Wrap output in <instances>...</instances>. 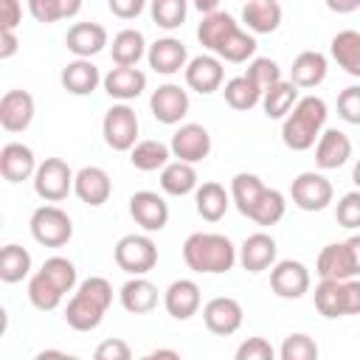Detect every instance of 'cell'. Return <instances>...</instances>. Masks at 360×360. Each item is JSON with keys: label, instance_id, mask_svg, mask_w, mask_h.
I'll list each match as a JSON object with an SVG mask.
<instances>
[{"label": "cell", "instance_id": "1", "mask_svg": "<svg viewBox=\"0 0 360 360\" xmlns=\"http://www.w3.org/2000/svg\"><path fill=\"white\" fill-rule=\"evenodd\" d=\"M197 39L208 53L231 65H242L256 56V34L242 28L228 11L202 14V22L197 25Z\"/></svg>", "mask_w": 360, "mask_h": 360}, {"label": "cell", "instance_id": "2", "mask_svg": "<svg viewBox=\"0 0 360 360\" xmlns=\"http://www.w3.org/2000/svg\"><path fill=\"white\" fill-rule=\"evenodd\" d=\"M239 253L233 242L225 233H211V231H197L188 233L183 242V262L188 270L202 273V276H219L228 273L236 264Z\"/></svg>", "mask_w": 360, "mask_h": 360}, {"label": "cell", "instance_id": "3", "mask_svg": "<svg viewBox=\"0 0 360 360\" xmlns=\"http://www.w3.org/2000/svg\"><path fill=\"white\" fill-rule=\"evenodd\" d=\"M110 304H112V284L104 276H90L70 295L65 307V321L76 332H93L101 326Z\"/></svg>", "mask_w": 360, "mask_h": 360}, {"label": "cell", "instance_id": "4", "mask_svg": "<svg viewBox=\"0 0 360 360\" xmlns=\"http://www.w3.org/2000/svg\"><path fill=\"white\" fill-rule=\"evenodd\" d=\"M326 115H329V107L323 98L318 96H304L295 101V107L284 115V124H281V141L287 149L292 152H307L318 143L321 132H323V124H326Z\"/></svg>", "mask_w": 360, "mask_h": 360}, {"label": "cell", "instance_id": "5", "mask_svg": "<svg viewBox=\"0 0 360 360\" xmlns=\"http://www.w3.org/2000/svg\"><path fill=\"white\" fill-rule=\"evenodd\" d=\"M315 307L323 318L360 315V278H321L315 287Z\"/></svg>", "mask_w": 360, "mask_h": 360}, {"label": "cell", "instance_id": "6", "mask_svg": "<svg viewBox=\"0 0 360 360\" xmlns=\"http://www.w3.org/2000/svg\"><path fill=\"white\" fill-rule=\"evenodd\" d=\"M115 264L129 276H146L158 264V245L146 233H127L115 242Z\"/></svg>", "mask_w": 360, "mask_h": 360}, {"label": "cell", "instance_id": "7", "mask_svg": "<svg viewBox=\"0 0 360 360\" xmlns=\"http://www.w3.org/2000/svg\"><path fill=\"white\" fill-rule=\"evenodd\" d=\"M138 115L127 101L112 104L101 118V135L112 152H129L138 143Z\"/></svg>", "mask_w": 360, "mask_h": 360}, {"label": "cell", "instance_id": "8", "mask_svg": "<svg viewBox=\"0 0 360 360\" xmlns=\"http://www.w3.org/2000/svg\"><path fill=\"white\" fill-rule=\"evenodd\" d=\"M28 225H31V236L45 248H62L73 236V219L68 217V211H62L53 202L34 208Z\"/></svg>", "mask_w": 360, "mask_h": 360}, {"label": "cell", "instance_id": "9", "mask_svg": "<svg viewBox=\"0 0 360 360\" xmlns=\"http://www.w3.org/2000/svg\"><path fill=\"white\" fill-rule=\"evenodd\" d=\"M76 174L62 158H45L34 172V191L45 202H62L73 191Z\"/></svg>", "mask_w": 360, "mask_h": 360}, {"label": "cell", "instance_id": "10", "mask_svg": "<svg viewBox=\"0 0 360 360\" xmlns=\"http://www.w3.org/2000/svg\"><path fill=\"white\" fill-rule=\"evenodd\" d=\"M290 197L301 211H323L332 202L335 188L321 172H301L290 186Z\"/></svg>", "mask_w": 360, "mask_h": 360}, {"label": "cell", "instance_id": "11", "mask_svg": "<svg viewBox=\"0 0 360 360\" xmlns=\"http://www.w3.org/2000/svg\"><path fill=\"white\" fill-rule=\"evenodd\" d=\"M309 284H312L309 270L298 259H284V262H276L270 267V290L278 298L295 301V298H301V295L309 292Z\"/></svg>", "mask_w": 360, "mask_h": 360}, {"label": "cell", "instance_id": "12", "mask_svg": "<svg viewBox=\"0 0 360 360\" xmlns=\"http://www.w3.org/2000/svg\"><path fill=\"white\" fill-rule=\"evenodd\" d=\"M188 107H191V98H188V90H183L180 84H160L152 96H149V110L155 115V121L166 124V127H174L180 124L186 115H188Z\"/></svg>", "mask_w": 360, "mask_h": 360}, {"label": "cell", "instance_id": "13", "mask_svg": "<svg viewBox=\"0 0 360 360\" xmlns=\"http://www.w3.org/2000/svg\"><path fill=\"white\" fill-rule=\"evenodd\" d=\"M186 84L200 93V96H211L222 87V79H225V68H222V59L214 56V53H200L194 59H188L186 70Z\"/></svg>", "mask_w": 360, "mask_h": 360}, {"label": "cell", "instance_id": "14", "mask_svg": "<svg viewBox=\"0 0 360 360\" xmlns=\"http://www.w3.org/2000/svg\"><path fill=\"white\" fill-rule=\"evenodd\" d=\"M129 214L132 219L146 231V233H155V231H163L169 225V202L158 194V191H135L129 197Z\"/></svg>", "mask_w": 360, "mask_h": 360}, {"label": "cell", "instance_id": "15", "mask_svg": "<svg viewBox=\"0 0 360 360\" xmlns=\"http://www.w3.org/2000/svg\"><path fill=\"white\" fill-rule=\"evenodd\" d=\"M172 155L186 163H200L211 155V135L202 124H180L172 135Z\"/></svg>", "mask_w": 360, "mask_h": 360}, {"label": "cell", "instance_id": "16", "mask_svg": "<svg viewBox=\"0 0 360 360\" xmlns=\"http://www.w3.org/2000/svg\"><path fill=\"white\" fill-rule=\"evenodd\" d=\"M202 321L208 326V332L214 335H233L239 332L242 321H245V312H242V304L231 295H217L211 298L205 307H202Z\"/></svg>", "mask_w": 360, "mask_h": 360}, {"label": "cell", "instance_id": "17", "mask_svg": "<svg viewBox=\"0 0 360 360\" xmlns=\"http://www.w3.org/2000/svg\"><path fill=\"white\" fill-rule=\"evenodd\" d=\"M146 62H149V68H152L155 73H160V76H174V73H180V70H186V65H188V51H186V45H183L177 37H160V39H155V42L149 45Z\"/></svg>", "mask_w": 360, "mask_h": 360}, {"label": "cell", "instance_id": "18", "mask_svg": "<svg viewBox=\"0 0 360 360\" xmlns=\"http://www.w3.org/2000/svg\"><path fill=\"white\" fill-rule=\"evenodd\" d=\"M37 112L34 96L28 90H6L0 98V127L6 132H22L31 127Z\"/></svg>", "mask_w": 360, "mask_h": 360}, {"label": "cell", "instance_id": "19", "mask_svg": "<svg viewBox=\"0 0 360 360\" xmlns=\"http://www.w3.org/2000/svg\"><path fill=\"white\" fill-rule=\"evenodd\" d=\"M200 304H202L200 284L191 278H177L163 292V307L174 321H188L191 315L200 312Z\"/></svg>", "mask_w": 360, "mask_h": 360}, {"label": "cell", "instance_id": "20", "mask_svg": "<svg viewBox=\"0 0 360 360\" xmlns=\"http://www.w3.org/2000/svg\"><path fill=\"white\" fill-rule=\"evenodd\" d=\"M104 93L115 101H132L138 98L143 90H146V73L141 68H124V65H115L104 73V82H101Z\"/></svg>", "mask_w": 360, "mask_h": 360}, {"label": "cell", "instance_id": "21", "mask_svg": "<svg viewBox=\"0 0 360 360\" xmlns=\"http://www.w3.org/2000/svg\"><path fill=\"white\" fill-rule=\"evenodd\" d=\"M107 28L101 22H73L65 34V45L73 56L90 59L107 48Z\"/></svg>", "mask_w": 360, "mask_h": 360}, {"label": "cell", "instance_id": "22", "mask_svg": "<svg viewBox=\"0 0 360 360\" xmlns=\"http://www.w3.org/2000/svg\"><path fill=\"white\" fill-rule=\"evenodd\" d=\"M37 158H34V149L20 143V141H8L3 149H0V174L8 180V183H22V180H34V172H37Z\"/></svg>", "mask_w": 360, "mask_h": 360}, {"label": "cell", "instance_id": "23", "mask_svg": "<svg viewBox=\"0 0 360 360\" xmlns=\"http://www.w3.org/2000/svg\"><path fill=\"white\" fill-rule=\"evenodd\" d=\"M73 194H76L82 202L98 208V205H104V202L110 200V194H112V180H110V174H107L101 166H82V169L76 172V180H73Z\"/></svg>", "mask_w": 360, "mask_h": 360}, {"label": "cell", "instance_id": "24", "mask_svg": "<svg viewBox=\"0 0 360 360\" xmlns=\"http://www.w3.org/2000/svg\"><path fill=\"white\" fill-rule=\"evenodd\" d=\"M352 158V141L346 132L340 129H323L318 143H315V163L318 169L329 172V169H340L346 166Z\"/></svg>", "mask_w": 360, "mask_h": 360}, {"label": "cell", "instance_id": "25", "mask_svg": "<svg viewBox=\"0 0 360 360\" xmlns=\"http://www.w3.org/2000/svg\"><path fill=\"white\" fill-rule=\"evenodd\" d=\"M276 253H278L276 239L270 233L259 231V233H250L242 242V248H239V264L248 273H262V270H267V267L276 264Z\"/></svg>", "mask_w": 360, "mask_h": 360}, {"label": "cell", "instance_id": "26", "mask_svg": "<svg viewBox=\"0 0 360 360\" xmlns=\"http://www.w3.org/2000/svg\"><path fill=\"white\" fill-rule=\"evenodd\" d=\"M59 82H62V87H65L70 96H90V93L98 90V84L104 82V76L98 73V68H96L90 59H79V56H76L73 62H68V65L62 68Z\"/></svg>", "mask_w": 360, "mask_h": 360}, {"label": "cell", "instance_id": "27", "mask_svg": "<svg viewBox=\"0 0 360 360\" xmlns=\"http://www.w3.org/2000/svg\"><path fill=\"white\" fill-rule=\"evenodd\" d=\"M284 8L278 0H248L242 6V25L250 34H273L281 25Z\"/></svg>", "mask_w": 360, "mask_h": 360}, {"label": "cell", "instance_id": "28", "mask_svg": "<svg viewBox=\"0 0 360 360\" xmlns=\"http://www.w3.org/2000/svg\"><path fill=\"white\" fill-rule=\"evenodd\" d=\"M194 205H197V214L205 219V222H219L228 208H231V191L217 183V180H208L202 186H197L194 191Z\"/></svg>", "mask_w": 360, "mask_h": 360}, {"label": "cell", "instance_id": "29", "mask_svg": "<svg viewBox=\"0 0 360 360\" xmlns=\"http://www.w3.org/2000/svg\"><path fill=\"white\" fill-rule=\"evenodd\" d=\"M118 298H121V307L127 312L146 315V312H152L158 307V287L146 276H132L129 281H124Z\"/></svg>", "mask_w": 360, "mask_h": 360}, {"label": "cell", "instance_id": "30", "mask_svg": "<svg viewBox=\"0 0 360 360\" xmlns=\"http://www.w3.org/2000/svg\"><path fill=\"white\" fill-rule=\"evenodd\" d=\"M315 273L321 278H354V264L346 242H332L318 253Z\"/></svg>", "mask_w": 360, "mask_h": 360}, {"label": "cell", "instance_id": "31", "mask_svg": "<svg viewBox=\"0 0 360 360\" xmlns=\"http://www.w3.org/2000/svg\"><path fill=\"white\" fill-rule=\"evenodd\" d=\"M326 70H329V62H326L323 53H318V51H301L292 59L290 82L298 84V87H318L326 79Z\"/></svg>", "mask_w": 360, "mask_h": 360}, {"label": "cell", "instance_id": "32", "mask_svg": "<svg viewBox=\"0 0 360 360\" xmlns=\"http://www.w3.org/2000/svg\"><path fill=\"white\" fill-rule=\"evenodd\" d=\"M264 188H267V186L262 183L259 174H253V172H239V174H233V180H231V202L236 205V211H239L242 217H250L253 208H256V202L262 200Z\"/></svg>", "mask_w": 360, "mask_h": 360}, {"label": "cell", "instance_id": "33", "mask_svg": "<svg viewBox=\"0 0 360 360\" xmlns=\"http://www.w3.org/2000/svg\"><path fill=\"white\" fill-rule=\"evenodd\" d=\"M329 53H332V59L349 76H357L360 79V31H354V28L338 31L332 37V42H329Z\"/></svg>", "mask_w": 360, "mask_h": 360}, {"label": "cell", "instance_id": "34", "mask_svg": "<svg viewBox=\"0 0 360 360\" xmlns=\"http://www.w3.org/2000/svg\"><path fill=\"white\" fill-rule=\"evenodd\" d=\"M149 45L143 39V34L138 28H124L112 37V45H110V56L115 65H124V68H132L138 65L143 56H146Z\"/></svg>", "mask_w": 360, "mask_h": 360}, {"label": "cell", "instance_id": "35", "mask_svg": "<svg viewBox=\"0 0 360 360\" xmlns=\"http://www.w3.org/2000/svg\"><path fill=\"white\" fill-rule=\"evenodd\" d=\"M160 188L166 194H172V197H183V194L197 191V169H194V163L169 160L160 169Z\"/></svg>", "mask_w": 360, "mask_h": 360}, {"label": "cell", "instance_id": "36", "mask_svg": "<svg viewBox=\"0 0 360 360\" xmlns=\"http://www.w3.org/2000/svg\"><path fill=\"white\" fill-rule=\"evenodd\" d=\"M172 155V146H166L163 141H155V138H146V141H138L132 149H129V163L138 169V172H158L169 163Z\"/></svg>", "mask_w": 360, "mask_h": 360}, {"label": "cell", "instance_id": "37", "mask_svg": "<svg viewBox=\"0 0 360 360\" xmlns=\"http://www.w3.org/2000/svg\"><path fill=\"white\" fill-rule=\"evenodd\" d=\"M262 93H264V90H262L248 73L228 79V82H225V90H222L225 104L233 107V110H253L256 104H262Z\"/></svg>", "mask_w": 360, "mask_h": 360}, {"label": "cell", "instance_id": "38", "mask_svg": "<svg viewBox=\"0 0 360 360\" xmlns=\"http://www.w3.org/2000/svg\"><path fill=\"white\" fill-rule=\"evenodd\" d=\"M295 101H298V84L284 82V79H278L262 93V110L267 118H284L295 107Z\"/></svg>", "mask_w": 360, "mask_h": 360}, {"label": "cell", "instance_id": "39", "mask_svg": "<svg viewBox=\"0 0 360 360\" xmlns=\"http://www.w3.org/2000/svg\"><path fill=\"white\" fill-rule=\"evenodd\" d=\"M62 298H65L62 287H59L51 276H45L42 270H37V273L28 278V301H31L34 309L51 312V309H56V307L62 304Z\"/></svg>", "mask_w": 360, "mask_h": 360}, {"label": "cell", "instance_id": "40", "mask_svg": "<svg viewBox=\"0 0 360 360\" xmlns=\"http://www.w3.org/2000/svg\"><path fill=\"white\" fill-rule=\"evenodd\" d=\"M31 273V253L22 245H3L0 250V281L17 284Z\"/></svg>", "mask_w": 360, "mask_h": 360}, {"label": "cell", "instance_id": "41", "mask_svg": "<svg viewBox=\"0 0 360 360\" xmlns=\"http://www.w3.org/2000/svg\"><path fill=\"white\" fill-rule=\"evenodd\" d=\"M28 11L37 22L51 25V22L76 17L82 11V0H28Z\"/></svg>", "mask_w": 360, "mask_h": 360}, {"label": "cell", "instance_id": "42", "mask_svg": "<svg viewBox=\"0 0 360 360\" xmlns=\"http://www.w3.org/2000/svg\"><path fill=\"white\" fill-rule=\"evenodd\" d=\"M149 14H152V22L158 28L174 31L186 22L188 0H149Z\"/></svg>", "mask_w": 360, "mask_h": 360}, {"label": "cell", "instance_id": "43", "mask_svg": "<svg viewBox=\"0 0 360 360\" xmlns=\"http://www.w3.org/2000/svg\"><path fill=\"white\" fill-rule=\"evenodd\" d=\"M284 211H287L284 194L278 188H264L262 200L256 202V208H253V214L248 219H253L256 225H276V222H281Z\"/></svg>", "mask_w": 360, "mask_h": 360}, {"label": "cell", "instance_id": "44", "mask_svg": "<svg viewBox=\"0 0 360 360\" xmlns=\"http://www.w3.org/2000/svg\"><path fill=\"white\" fill-rule=\"evenodd\" d=\"M39 270H42L45 276H51V278L62 287V292H65V295H68V292H73V290L79 287L76 264H73L70 259H65V256H51V259H45Z\"/></svg>", "mask_w": 360, "mask_h": 360}, {"label": "cell", "instance_id": "45", "mask_svg": "<svg viewBox=\"0 0 360 360\" xmlns=\"http://www.w3.org/2000/svg\"><path fill=\"white\" fill-rule=\"evenodd\" d=\"M318 354H321L318 343L309 335H304V332L287 335L284 343H281V349H278V357L281 360H318Z\"/></svg>", "mask_w": 360, "mask_h": 360}, {"label": "cell", "instance_id": "46", "mask_svg": "<svg viewBox=\"0 0 360 360\" xmlns=\"http://www.w3.org/2000/svg\"><path fill=\"white\" fill-rule=\"evenodd\" d=\"M262 90H267L270 84H276L278 79H281V68H278V62L276 59H270V56H253L250 62H248V70H245Z\"/></svg>", "mask_w": 360, "mask_h": 360}, {"label": "cell", "instance_id": "47", "mask_svg": "<svg viewBox=\"0 0 360 360\" xmlns=\"http://www.w3.org/2000/svg\"><path fill=\"white\" fill-rule=\"evenodd\" d=\"M335 219H338L340 228H349V231L360 228V188L346 191V194L338 200V205H335Z\"/></svg>", "mask_w": 360, "mask_h": 360}, {"label": "cell", "instance_id": "48", "mask_svg": "<svg viewBox=\"0 0 360 360\" xmlns=\"http://www.w3.org/2000/svg\"><path fill=\"white\" fill-rule=\"evenodd\" d=\"M276 357V349L270 346L267 338H248L239 343L236 349V360H273Z\"/></svg>", "mask_w": 360, "mask_h": 360}, {"label": "cell", "instance_id": "49", "mask_svg": "<svg viewBox=\"0 0 360 360\" xmlns=\"http://www.w3.org/2000/svg\"><path fill=\"white\" fill-rule=\"evenodd\" d=\"M338 115L346 124H360V84H352L340 90L338 96Z\"/></svg>", "mask_w": 360, "mask_h": 360}, {"label": "cell", "instance_id": "50", "mask_svg": "<svg viewBox=\"0 0 360 360\" xmlns=\"http://www.w3.org/2000/svg\"><path fill=\"white\" fill-rule=\"evenodd\" d=\"M129 357H132V349L121 338H107L96 346V360H129Z\"/></svg>", "mask_w": 360, "mask_h": 360}, {"label": "cell", "instance_id": "51", "mask_svg": "<svg viewBox=\"0 0 360 360\" xmlns=\"http://www.w3.org/2000/svg\"><path fill=\"white\" fill-rule=\"evenodd\" d=\"M107 6L118 20H135L146 8V0H107Z\"/></svg>", "mask_w": 360, "mask_h": 360}, {"label": "cell", "instance_id": "52", "mask_svg": "<svg viewBox=\"0 0 360 360\" xmlns=\"http://www.w3.org/2000/svg\"><path fill=\"white\" fill-rule=\"evenodd\" d=\"M22 22L20 0H0V28H17Z\"/></svg>", "mask_w": 360, "mask_h": 360}, {"label": "cell", "instance_id": "53", "mask_svg": "<svg viewBox=\"0 0 360 360\" xmlns=\"http://www.w3.org/2000/svg\"><path fill=\"white\" fill-rule=\"evenodd\" d=\"M20 51V39L14 28H0V59H11Z\"/></svg>", "mask_w": 360, "mask_h": 360}, {"label": "cell", "instance_id": "54", "mask_svg": "<svg viewBox=\"0 0 360 360\" xmlns=\"http://www.w3.org/2000/svg\"><path fill=\"white\" fill-rule=\"evenodd\" d=\"M323 3H326V8L335 11V14H352V11L360 8V0H323Z\"/></svg>", "mask_w": 360, "mask_h": 360}, {"label": "cell", "instance_id": "55", "mask_svg": "<svg viewBox=\"0 0 360 360\" xmlns=\"http://www.w3.org/2000/svg\"><path fill=\"white\" fill-rule=\"evenodd\" d=\"M346 248H349V253H352V264H354V276L360 278V233H354V236H349V239H346Z\"/></svg>", "mask_w": 360, "mask_h": 360}, {"label": "cell", "instance_id": "56", "mask_svg": "<svg viewBox=\"0 0 360 360\" xmlns=\"http://www.w3.org/2000/svg\"><path fill=\"white\" fill-rule=\"evenodd\" d=\"M191 3H194V8L200 14H214V11H219V3L222 0H191Z\"/></svg>", "mask_w": 360, "mask_h": 360}, {"label": "cell", "instance_id": "57", "mask_svg": "<svg viewBox=\"0 0 360 360\" xmlns=\"http://www.w3.org/2000/svg\"><path fill=\"white\" fill-rule=\"evenodd\" d=\"M158 357H172V360H180V352H177V349H155V352H149V360H158Z\"/></svg>", "mask_w": 360, "mask_h": 360}, {"label": "cell", "instance_id": "58", "mask_svg": "<svg viewBox=\"0 0 360 360\" xmlns=\"http://www.w3.org/2000/svg\"><path fill=\"white\" fill-rule=\"evenodd\" d=\"M352 180H354V186L360 188V160L354 163V169H352Z\"/></svg>", "mask_w": 360, "mask_h": 360}]
</instances>
